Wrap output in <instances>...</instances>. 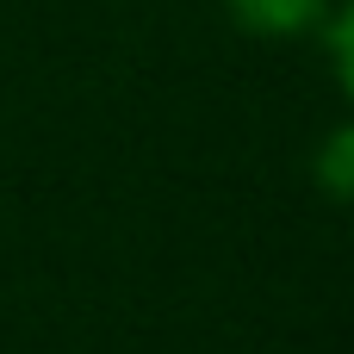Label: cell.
I'll return each mask as SVG.
<instances>
[{"label": "cell", "instance_id": "1", "mask_svg": "<svg viewBox=\"0 0 354 354\" xmlns=\"http://www.w3.org/2000/svg\"><path fill=\"white\" fill-rule=\"evenodd\" d=\"M342 62H348V81H354V19H348V31H342Z\"/></svg>", "mask_w": 354, "mask_h": 354}]
</instances>
